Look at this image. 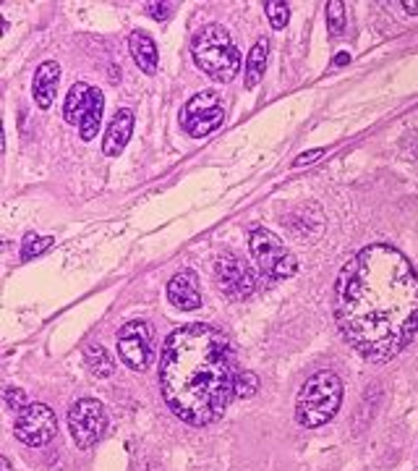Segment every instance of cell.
<instances>
[{
  "instance_id": "cell-22",
  "label": "cell",
  "mask_w": 418,
  "mask_h": 471,
  "mask_svg": "<svg viewBox=\"0 0 418 471\" xmlns=\"http://www.w3.org/2000/svg\"><path fill=\"white\" fill-rule=\"evenodd\" d=\"M259 391V377L254 372H238V380H235V398H251Z\"/></svg>"
},
{
  "instance_id": "cell-25",
  "label": "cell",
  "mask_w": 418,
  "mask_h": 471,
  "mask_svg": "<svg viewBox=\"0 0 418 471\" xmlns=\"http://www.w3.org/2000/svg\"><path fill=\"white\" fill-rule=\"evenodd\" d=\"M324 155V150H308L304 152L298 160H296V168H304V166H308V163H314V160H319Z\"/></svg>"
},
{
  "instance_id": "cell-1",
  "label": "cell",
  "mask_w": 418,
  "mask_h": 471,
  "mask_svg": "<svg viewBox=\"0 0 418 471\" xmlns=\"http://www.w3.org/2000/svg\"><path fill=\"white\" fill-rule=\"evenodd\" d=\"M335 320L369 361H390L418 333V273L390 244H371L345 264L335 285Z\"/></svg>"
},
{
  "instance_id": "cell-13",
  "label": "cell",
  "mask_w": 418,
  "mask_h": 471,
  "mask_svg": "<svg viewBox=\"0 0 418 471\" xmlns=\"http://www.w3.org/2000/svg\"><path fill=\"white\" fill-rule=\"evenodd\" d=\"M57 81H60V66L56 60H45L35 74L32 81V94H35V102H37L42 111H47L53 105L57 92Z\"/></svg>"
},
{
  "instance_id": "cell-26",
  "label": "cell",
  "mask_w": 418,
  "mask_h": 471,
  "mask_svg": "<svg viewBox=\"0 0 418 471\" xmlns=\"http://www.w3.org/2000/svg\"><path fill=\"white\" fill-rule=\"evenodd\" d=\"M402 8H405L408 14L418 16V0H402Z\"/></svg>"
},
{
  "instance_id": "cell-2",
  "label": "cell",
  "mask_w": 418,
  "mask_h": 471,
  "mask_svg": "<svg viewBox=\"0 0 418 471\" xmlns=\"http://www.w3.org/2000/svg\"><path fill=\"white\" fill-rule=\"evenodd\" d=\"M235 354L228 336L207 322L172 330L160 357V391L181 422L204 427L235 396Z\"/></svg>"
},
{
  "instance_id": "cell-10",
  "label": "cell",
  "mask_w": 418,
  "mask_h": 471,
  "mask_svg": "<svg viewBox=\"0 0 418 471\" xmlns=\"http://www.w3.org/2000/svg\"><path fill=\"white\" fill-rule=\"evenodd\" d=\"M214 275L230 299H246L259 288L256 273L238 257H220L214 264Z\"/></svg>"
},
{
  "instance_id": "cell-17",
  "label": "cell",
  "mask_w": 418,
  "mask_h": 471,
  "mask_svg": "<svg viewBox=\"0 0 418 471\" xmlns=\"http://www.w3.org/2000/svg\"><path fill=\"white\" fill-rule=\"evenodd\" d=\"M102 108H105V97L102 92L95 87V94H92V105H89V111L84 113L81 118V123H78V134H81V139L84 142H92L99 132V123H102Z\"/></svg>"
},
{
  "instance_id": "cell-8",
  "label": "cell",
  "mask_w": 418,
  "mask_h": 471,
  "mask_svg": "<svg viewBox=\"0 0 418 471\" xmlns=\"http://www.w3.org/2000/svg\"><path fill=\"white\" fill-rule=\"evenodd\" d=\"M223 105H220V97L214 92H204L193 94L189 102L181 108V126L183 132L191 134V136H209L214 129H220L223 123Z\"/></svg>"
},
{
  "instance_id": "cell-4",
  "label": "cell",
  "mask_w": 418,
  "mask_h": 471,
  "mask_svg": "<svg viewBox=\"0 0 418 471\" xmlns=\"http://www.w3.org/2000/svg\"><path fill=\"white\" fill-rule=\"evenodd\" d=\"M193 60L196 66L214 81H233V76L241 69V53L230 32L220 24H209L196 37H193Z\"/></svg>"
},
{
  "instance_id": "cell-18",
  "label": "cell",
  "mask_w": 418,
  "mask_h": 471,
  "mask_svg": "<svg viewBox=\"0 0 418 471\" xmlns=\"http://www.w3.org/2000/svg\"><path fill=\"white\" fill-rule=\"evenodd\" d=\"M87 367L92 369V375L97 377H110L113 375V361H110V354L102 348V346H89L87 348Z\"/></svg>"
},
{
  "instance_id": "cell-16",
  "label": "cell",
  "mask_w": 418,
  "mask_h": 471,
  "mask_svg": "<svg viewBox=\"0 0 418 471\" xmlns=\"http://www.w3.org/2000/svg\"><path fill=\"white\" fill-rule=\"evenodd\" d=\"M266 56H269V42L265 37L259 39L251 50H248L246 58V87L254 90L259 84V79L265 74L266 69Z\"/></svg>"
},
{
  "instance_id": "cell-6",
  "label": "cell",
  "mask_w": 418,
  "mask_h": 471,
  "mask_svg": "<svg viewBox=\"0 0 418 471\" xmlns=\"http://www.w3.org/2000/svg\"><path fill=\"white\" fill-rule=\"evenodd\" d=\"M118 357L133 372H144L152 367L154 359V327L144 320L126 322L118 330Z\"/></svg>"
},
{
  "instance_id": "cell-14",
  "label": "cell",
  "mask_w": 418,
  "mask_h": 471,
  "mask_svg": "<svg viewBox=\"0 0 418 471\" xmlns=\"http://www.w3.org/2000/svg\"><path fill=\"white\" fill-rule=\"evenodd\" d=\"M92 94H95V87H89L87 81H77L68 94H66V102H63V118L68 121V123H81V118L84 113L89 111V105H92Z\"/></svg>"
},
{
  "instance_id": "cell-21",
  "label": "cell",
  "mask_w": 418,
  "mask_h": 471,
  "mask_svg": "<svg viewBox=\"0 0 418 471\" xmlns=\"http://www.w3.org/2000/svg\"><path fill=\"white\" fill-rule=\"evenodd\" d=\"M266 8V16H269V21H272V27L275 29H286L287 19H290V5L287 3H283V0H269V3H265Z\"/></svg>"
},
{
  "instance_id": "cell-3",
  "label": "cell",
  "mask_w": 418,
  "mask_h": 471,
  "mask_svg": "<svg viewBox=\"0 0 418 471\" xmlns=\"http://www.w3.org/2000/svg\"><path fill=\"white\" fill-rule=\"evenodd\" d=\"M342 403V380L335 372H317L304 382L296 398V422L306 430H317L338 414Z\"/></svg>"
},
{
  "instance_id": "cell-7",
  "label": "cell",
  "mask_w": 418,
  "mask_h": 471,
  "mask_svg": "<svg viewBox=\"0 0 418 471\" xmlns=\"http://www.w3.org/2000/svg\"><path fill=\"white\" fill-rule=\"evenodd\" d=\"M68 430L78 448H92L108 433V414L105 406L95 398H81L68 412Z\"/></svg>"
},
{
  "instance_id": "cell-27",
  "label": "cell",
  "mask_w": 418,
  "mask_h": 471,
  "mask_svg": "<svg viewBox=\"0 0 418 471\" xmlns=\"http://www.w3.org/2000/svg\"><path fill=\"white\" fill-rule=\"evenodd\" d=\"M0 471H11V461L8 458H0Z\"/></svg>"
},
{
  "instance_id": "cell-20",
  "label": "cell",
  "mask_w": 418,
  "mask_h": 471,
  "mask_svg": "<svg viewBox=\"0 0 418 471\" xmlns=\"http://www.w3.org/2000/svg\"><path fill=\"white\" fill-rule=\"evenodd\" d=\"M327 27H329L332 35H342V29H345V5L340 0L327 3Z\"/></svg>"
},
{
  "instance_id": "cell-5",
  "label": "cell",
  "mask_w": 418,
  "mask_h": 471,
  "mask_svg": "<svg viewBox=\"0 0 418 471\" xmlns=\"http://www.w3.org/2000/svg\"><path fill=\"white\" fill-rule=\"evenodd\" d=\"M248 241H251L254 260L269 278H290V275L298 273V260L293 257V252L272 230L256 228Z\"/></svg>"
},
{
  "instance_id": "cell-15",
  "label": "cell",
  "mask_w": 418,
  "mask_h": 471,
  "mask_svg": "<svg viewBox=\"0 0 418 471\" xmlns=\"http://www.w3.org/2000/svg\"><path fill=\"white\" fill-rule=\"evenodd\" d=\"M129 48H131V56L136 60V66L144 71V74H154L157 71V45H154V39L147 35V32H141V29H136L131 32V37H129Z\"/></svg>"
},
{
  "instance_id": "cell-28",
  "label": "cell",
  "mask_w": 418,
  "mask_h": 471,
  "mask_svg": "<svg viewBox=\"0 0 418 471\" xmlns=\"http://www.w3.org/2000/svg\"><path fill=\"white\" fill-rule=\"evenodd\" d=\"M348 60H350V58H348V56L335 58V66H345V63H348Z\"/></svg>"
},
{
  "instance_id": "cell-19",
  "label": "cell",
  "mask_w": 418,
  "mask_h": 471,
  "mask_svg": "<svg viewBox=\"0 0 418 471\" xmlns=\"http://www.w3.org/2000/svg\"><path fill=\"white\" fill-rule=\"evenodd\" d=\"M50 244H53V239H50V236L29 233V236L24 239V246H21V257H24V260H35V257L42 254L45 249H50Z\"/></svg>"
},
{
  "instance_id": "cell-24",
  "label": "cell",
  "mask_w": 418,
  "mask_h": 471,
  "mask_svg": "<svg viewBox=\"0 0 418 471\" xmlns=\"http://www.w3.org/2000/svg\"><path fill=\"white\" fill-rule=\"evenodd\" d=\"M147 11H150V16H154L157 21H165L172 14V5L171 3H150Z\"/></svg>"
},
{
  "instance_id": "cell-11",
  "label": "cell",
  "mask_w": 418,
  "mask_h": 471,
  "mask_svg": "<svg viewBox=\"0 0 418 471\" xmlns=\"http://www.w3.org/2000/svg\"><path fill=\"white\" fill-rule=\"evenodd\" d=\"M168 299L172 306H178L181 312H191L199 309L202 304V294H199V283L196 275L191 270H181L172 275V281L168 283Z\"/></svg>"
},
{
  "instance_id": "cell-23",
  "label": "cell",
  "mask_w": 418,
  "mask_h": 471,
  "mask_svg": "<svg viewBox=\"0 0 418 471\" xmlns=\"http://www.w3.org/2000/svg\"><path fill=\"white\" fill-rule=\"evenodd\" d=\"M3 401H5V409H11V412H24L26 409V396L19 388H5Z\"/></svg>"
},
{
  "instance_id": "cell-9",
  "label": "cell",
  "mask_w": 418,
  "mask_h": 471,
  "mask_svg": "<svg viewBox=\"0 0 418 471\" xmlns=\"http://www.w3.org/2000/svg\"><path fill=\"white\" fill-rule=\"evenodd\" d=\"M57 430L56 412L45 403H32L16 416V437L29 448H42Z\"/></svg>"
},
{
  "instance_id": "cell-12",
  "label": "cell",
  "mask_w": 418,
  "mask_h": 471,
  "mask_svg": "<svg viewBox=\"0 0 418 471\" xmlns=\"http://www.w3.org/2000/svg\"><path fill=\"white\" fill-rule=\"evenodd\" d=\"M131 134L133 113L131 111H126V108H120V111L113 115V121L108 123V134H105V139H102V152H105L108 157H118V155L123 152V147L129 145Z\"/></svg>"
}]
</instances>
